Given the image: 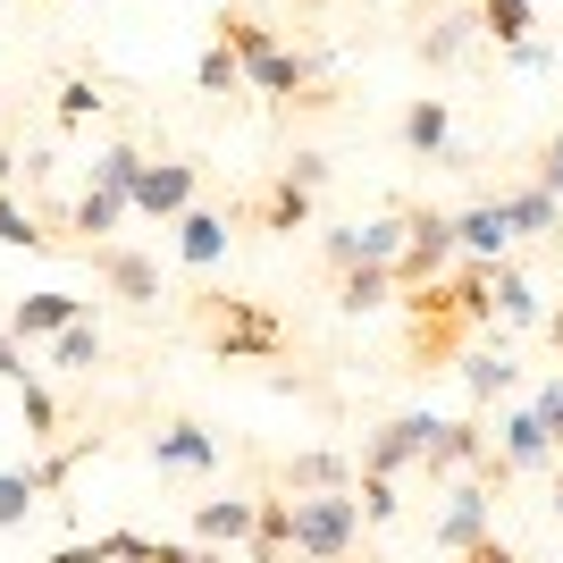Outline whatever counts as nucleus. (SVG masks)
I'll return each mask as SVG.
<instances>
[{
    "label": "nucleus",
    "mask_w": 563,
    "mask_h": 563,
    "mask_svg": "<svg viewBox=\"0 0 563 563\" xmlns=\"http://www.w3.org/2000/svg\"><path fill=\"white\" fill-rule=\"evenodd\" d=\"M194 320H202V336H211L219 362H278L286 353V320L261 311L253 295H202Z\"/></svg>",
    "instance_id": "1"
},
{
    "label": "nucleus",
    "mask_w": 563,
    "mask_h": 563,
    "mask_svg": "<svg viewBox=\"0 0 563 563\" xmlns=\"http://www.w3.org/2000/svg\"><path fill=\"white\" fill-rule=\"evenodd\" d=\"M404 303H412V371H438V362H454V345H463L471 329H488L479 311L463 303V278H429V286H404Z\"/></svg>",
    "instance_id": "2"
},
{
    "label": "nucleus",
    "mask_w": 563,
    "mask_h": 563,
    "mask_svg": "<svg viewBox=\"0 0 563 563\" xmlns=\"http://www.w3.org/2000/svg\"><path fill=\"white\" fill-rule=\"evenodd\" d=\"M295 505V555L311 563H353L362 547V505L345 488H320V496H286Z\"/></svg>",
    "instance_id": "3"
},
{
    "label": "nucleus",
    "mask_w": 563,
    "mask_h": 563,
    "mask_svg": "<svg viewBox=\"0 0 563 563\" xmlns=\"http://www.w3.org/2000/svg\"><path fill=\"white\" fill-rule=\"evenodd\" d=\"M446 261H454V211L404 202V261H396V286H429Z\"/></svg>",
    "instance_id": "4"
},
{
    "label": "nucleus",
    "mask_w": 563,
    "mask_h": 563,
    "mask_svg": "<svg viewBox=\"0 0 563 563\" xmlns=\"http://www.w3.org/2000/svg\"><path fill=\"white\" fill-rule=\"evenodd\" d=\"M429 438H438V412H396V421L371 429V446H362V471L371 479H396V471H412L429 454Z\"/></svg>",
    "instance_id": "5"
},
{
    "label": "nucleus",
    "mask_w": 563,
    "mask_h": 563,
    "mask_svg": "<svg viewBox=\"0 0 563 563\" xmlns=\"http://www.w3.org/2000/svg\"><path fill=\"white\" fill-rule=\"evenodd\" d=\"M194 186H202V168H194V161H143L135 211L143 219H186L194 211Z\"/></svg>",
    "instance_id": "6"
},
{
    "label": "nucleus",
    "mask_w": 563,
    "mask_h": 563,
    "mask_svg": "<svg viewBox=\"0 0 563 563\" xmlns=\"http://www.w3.org/2000/svg\"><path fill=\"white\" fill-rule=\"evenodd\" d=\"M488 463V421H438V438H429L421 471L429 479H463V471Z\"/></svg>",
    "instance_id": "7"
},
{
    "label": "nucleus",
    "mask_w": 563,
    "mask_h": 563,
    "mask_svg": "<svg viewBox=\"0 0 563 563\" xmlns=\"http://www.w3.org/2000/svg\"><path fill=\"white\" fill-rule=\"evenodd\" d=\"M253 521L261 496H211V505H194V547H253Z\"/></svg>",
    "instance_id": "8"
},
{
    "label": "nucleus",
    "mask_w": 563,
    "mask_h": 563,
    "mask_svg": "<svg viewBox=\"0 0 563 563\" xmlns=\"http://www.w3.org/2000/svg\"><path fill=\"white\" fill-rule=\"evenodd\" d=\"M505 244H514L505 194H496V202H471V211H454V253H463V261H505Z\"/></svg>",
    "instance_id": "9"
},
{
    "label": "nucleus",
    "mask_w": 563,
    "mask_h": 563,
    "mask_svg": "<svg viewBox=\"0 0 563 563\" xmlns=\"http://www.w3.org/2000/svg\"><path fill=\"white\" fill-rule=\"evenodd\" d=\"M76 320H85V303H76V295H18L9 336H18V345H51V336L76 329Z\"/></svg>",
    "instance_id": "10"
},
{
    "label": "nucleus",
    "mask_w": 563,
    "mask_h": 563,
    "mask_svg": "<svg viewBox=\"0 0 563 563\" xmlns=\"http://www.w3.org/2000/svg\"><path fill=\"white\" fill-rule=\"evenodd\" d=\"M479 539H488V488H479V479H454V505L438 514V547H446V555H471Z\"/></svg>",
    "instance_id": "11"
},
{
    "label": "nucleus",
    "mask_w": 563,
    "mask_h": 563,
    "mask_svg": "<svg viewBox=\"0 0 563 563\" xmlns=\"http://www.w3.org/2000/svg\"><path fill=\"white\" fill-rule=\"evenodd\" d=\"M152 463H161V471H211L219 438L202 421H168V429H152Z\"/></svg>",
    "instance_id": "12"
},
{
    "label": "nucleus",
    "mask_w": 563,
    "mask_h": 563,
    "mask_svg": "<svg viewBox=\"0 0 563 563\" xmlns=\"http://www.w3.org/2000/svg\"><path fill=\"white\" fill-rule=\"evenodd\" d=\"M404 152H421V161H446L454 152V110L438 93H421L412 110H404Z\"/></svg>",
    "instance_id": "13"
},
{
    "label": "nucleus",
    "mask_w": 563,
    "mask_h": 563,
    "mask_svg": "<svg viewBox=\"0 0 563 563\" xmlns=\"http://www.w3.org/2000/svg\"><path fill=\"white\" fill-rule=\"evenodd\" d=\"M93 269L126 295V303H152V295H161V269H152L143 253H126V244H93Z\"/></svg>",
    "instance_id": "14"
},
{
    "label": "nucleus",
    "mask_w": 563,
    "mask_h": 563,
    "mask_svg": "<svg viewBox=\"0 0 563 563\" xmlns=\"http://www.w3.org/2000/svg\"><path fill=\"white\" fill-rule=\"evenodd\" d=\"M177 261H186V269H219V261H228V219L219 211H186L177 219Z\"/></svg>",
    "instance_id": "15"
},
{
    "label": "nucleus",
    "mask_w": 563,
    "mask_h": 563,
    "mask_svg": "<svg viewBox=\"0 0 563 563\" xmlns=\"http://www.w3.org/2000/svg\"><path fill=\"white\" fill-rule=\"evenodd\" d=\"M404 286H396V269H378V261H362V269H345V278H336V311H353V320H362V311H378V303H396Z\"/></svg>",
    "instance_id": "16"
},
{
    "label": "nucleus",
    "mask_w": 563,
    "mask_h": 563,
    "mask_svg": "<svg viewBox=\"0 0 563 563\" xmlns=\"http://www.w3.org/2000/svg\"><path fill=\"white\" fill-rule=\"evenodd\" d=\"M126 211H135L126 194H110V186H85V194H76V211H68V228H85V244H110V228H118Z\"/></svg>",
    "instance_id": "17"
},
{
    "label": "nucleus",
    "mask_w": 563,
    "mask_h": 563,
    "mask_svg": "<svg viewBox=\"0 0 563 563\" xmlns=\"http://www.w3.org/2000/svg\"><path fill=\"white\" fill-rule=\"evenodd\" d=\"M471 34H488V25H479V9H454V18H438V25L421 34V59H429V68H446V59H463V51H471Z\"/></svg>",
    "instance_id": "18"
},
{
    "label": "nucleus",
    "mask_w": 563,
    "mask_h": 563,
    "mask_svg": "<svg viewBox=\"0 0 563 563\" xmlns=\"http://www.w3.org/2000/svg\"><path fill=\"white\" fill-rule=\"evenodd\" d=\"M286 547H295V505H286V496H261V521H253V547H244V555L278 563Z\"/></svg>",
    "instance_id": "19"
},
{
    "label": "nucleus",
    "mask_w": 563,
    "mask_h": 563,
    "mask_svg": "<svg viewBox=\"0 0 563 563\" xmlns=\"http://www.w3.org/2000/svg\"><path fill=\"white\" fill-rule=\"evenodd\" d=\"M496 454H505L514 471H539L547 454H555V438H547L539 412H514V421H505V446H496Z\"/></svg>",
    "instance_id": "20"
},
{
    "label": "nucleus",
    "mask_w": 563,
    "mask_h": 563,
    "mask_svg": "<svg viewBox=\"0 0 563 563\" xmlns=\"http://www.w3.org/2000/svg\"><path fill=\"white\" fill-rule=\"evenodd\" d=\"M505 219H514V235H555L563 228V202L547 186H521V194H505Z\"/></svg>",
    "instance_id": "21"
},
{
    "label": "nucleus",
    "mask_w": 563,
    "mask_h": 563,
    "mask_svg": "<svg viewBox=\"0 0 563 563\" xmlns=\"http://www.w3.org/2000/svg\"><path fill=\"white\" fill-rule=\"evenodd\" d=\"M345 479H353V463H345V454H329V446H311V454H295V463H286V488H303V496L345 488Z\"/></svg>",
    "instance_id": "22"
},
{
    "label": "nucleus",
    "mask_w": 563,
    "mask_h": 563,
    "mask_svg": "<svg viewBox=\"0 0 563 563\" xmlns=\"http://www.w3.org/2000/svg\"><path fill=\"white\" fill-rule=\"evenodd\" d=\"M303 219H311V194L295 186V177H278V186L261 194V228H278V235H295V228H303Z\"/></svg>",
    "instance_id": "23"
},
{
    "label": "nucleus",
    "mask_w": 563,
    "mask_h": 563,
    "mask_svg": "<svg viewBox=\"0 0 563 563\" xmlns=\"http://www.w3.org/2000/svg\"><path fill=\"white\" fill-rule=\"evenodd\" d=\"M488 286H496V311H505V320H539V295H530V278H521L514 261H496Z\"/></svg>",
    "instance_id": "24"
},
{
    "label": "nucleus",
    "mask_w": 563,
    "mask_h": 563,
    "mask_svg": "<svg viewBox=\"0 0 563 563\" xmlns=\"http://www.w3.org/2000/svg\"><path fill=\"white\" fill-rule=\"evenodd\" d=\"M51 362H59V371H93V362H101V329H93V320L59 329V336H51Z\"/></svg>",
    "instance_id": "25"
},
{
    "label": "nucleus",
    "mask_w": 563,
    "mask_h": 563,
    "mask_svg": "<svg viewBox=\"0 0 563 563\" xmlns=\"http://www.w3.org/2000/svg\"><path fill=\"white\" fill-rule=\"evenodd\" d=\"M135 177H143V152H135V143H110V152L93 161V186L126 194V202H135Z\"/></svg>",
    "instance_id": "26"
},
{
    "label": "nucleus",
    "mask_w": 563,
    "mask_h": 563,
    "mask_svg": "<svg viewBox=\"0 0 563 563\" xmlns=\"http://www.w3.org/2000/svg\"><path fill=\"white\" fill-rule=\"evenodd\" d=\"M34 496H43V471H0V530H18L34 514Z\"/></svg>",
    "instance_id": "27"
},
{
    "label": "nucleus",
    "mask_w": 563,
    "mask_h": 563,
    "mask_svg": "<svg viewBox=\"0 0 563 563\" xmlns=\"http://www.w3.org/2000/svg\"><path fill=\"white\" fill-rule=\"evenodd\" d=\"M362 261H378V269H396V261H404V211H387V219L362 228ZM362 261H353V269H362Z\"/></svg>",
    "instance_id": "28"
},
{
    "label": "nucleus",
    "mask_w": 563,
    "mask_h": 563,
    "mask_svg": "<svg viewBox=\"0 0 563 563\" xmlns=\"http://www.w3.org/2000/svg\"><path fill=\"white\" fill-rule=\"evenodd\" d=\"M463 387H471V404L505 396V387H514V362H505V353H471V362H463Z\"/></svg>",
    "instance_id": "29"
},
{
    "label": "nucleus",
    "mask_w": 563,
    "mask_h": 563,
    "mask_svg": "<svg viewBox=\"0 0 563 563\" xmlns=\"http://www.w3.org/2000/svg\"><path fill=\"white\" fill-rule=\"evenodd\" d=\"M479 25H488L496 43L514 51V43H530V0H479Z\"/></svg>",
    "instance_id": "30"
},
{
    "label": "nucleus",
    "mask_w": 563,
    "mask_h": 563,
    "mask_svg": "<svg viewBox=\"0 0 563 563\" xmlns=\"http://www.w3.org/2000/svg\"><path fill=\"white\" fill-rule=\"evenodd\" d=\"M194 85H202V93H235V85H244V59H235L228 43H211L194 59Z\"/></svg>",
    "instance_id": "31"
},
{
    "label": "nucleus",
    "mask_w": 563,
    "mask_h": 563,
    "mask_svg": "<svg viewBox=\"0 0 563 563\" xmlns=\"http://www.w3.org/2000/svg\"><path fill=\"white\" fill-rule=\"evenodd\" d=\"M18 404H25V438H51V429H59V404H51L43 378H18Z\"/></svg>",
    "instance_id": "32"
},
{
    "label": "nucleus",
    "mask_w": 563,
    "mask_h": 563,
    "mask_svg": "<svg viewBox=\"0 0 563 563\" xmlns=\"http://www.w3.org/2000/svg\"><path fill=\"white\" fill-rule=\"evenodd\" d=\"M0 244H25V253H43V228H34V211H25L18 194H0Z\"/></svg>",
    "instance_id": "33"
},
{
    "label": "nucleus",
    "mask_w": 563,
    "mask_h": 563,
    "mask_svg": "<svg viewBox=\"0 0 563 563\" xmlns=\"http://www.w3.org/2000/svg\"><path fill=\"white\" fill-rule=\"evenodd\" d=\"M320 253H329V269L345 278L353 261H362V228H329V235H320Z\"/></svg>",
    "instance_id": "34"
},
{
    "label": "nucleus",
    "mask_w": 563,
    "mask_h": 563,
    "mask_svg": "<svg viewBox=\"0 0 563 563\" xmlns=\"http://www.w3.org/2000/svg\"><path fill=\"white\" fill-rule=\"evenodd\" d=\"M530 412H539V421H547V438H555V446H563V371L547 378L539 396H530Z\"/></svg>",
    "instance_id": "35"
},
{
    "label": "nucleus",
    "mask_w": 563,
    "mask_h": 563,
    "mask_svg": "<svg viewBox=\"0 0 563 563\" xmlns=\"http://www.w3.org/2000/svg\"><path fill=\"white\" fill-rule=\"evenodd\" d=\"M143 563H228L219 547H168V539H143Z\"/></svg>",
    "instance_id": "36"
},
{
    "label": "nucleus",
    "mask_w": 563,
    "mask_h": 563,
    "mask_svg": "<svg viewBox=\"0 0 563 563\" xmlns=\"http://www.w3.org/2000/svg\"><path fill=\"white\" fill-rule=\"evenodd\" d=\"M396 505H404L396 479H371V471H362V514H371V521H396Z\"/></svg>",
    "instance_id": "37"
},
{
    "label": "nucleus",
    "mask_w": 563,
    "mask_h": 563,
    "mask_svg": "<svg viewBox=\"0 0 563 563\" xmlns=\"http://www.w3.org/2000/svg\"><path fill=\"white\" fill-rule=\"evenodd\" d=\"M93 110H101V93L85 85V76H68V85H59V118L76 126V118H93Z\"/></svg>",
    "instance_id": "38"
},
{
    "label": "nucleus",
    "mask_w": 563,
    "mask_h": 563,
    "mask_svg": "<svg viewBox=\"0 0 563 563\" xmlns=\"http://www.w3.org/2000/svg\"><path fill=\"white\" fill-rule=\"evenodd\" d=\"M539 186L563 202V135H547V143H539Z\"/></svg>",
    "instance_id": "39"
},
{
    "label": "nucleus",
    "mask_w": 563,
    "mask_h": 563,
    "mask_svg": "<svg viewBox=\"0 0 563 563\" xmlns=\"http://www.w3.org/2000/svg\"><path fill=\"white\" fill-rule=\"evenodd\" d=\"M286 177H295L303 194H320V186H329V161H320V152H295V161H286Z\"/></svg>",
    "instance_id": "40"
},
{
    "label": "nucleus",
    "mask_w": 563,
    "mask_h": 563,
    "mask_svg": "<svg viewBox=\"0 0 563 563\" xmlns=\"http://www.w3.org/2000/svg\"><path fill=\"white\" fill-rule=\"evenodd\" d=\"M0 378H9V387H18V378H34V362H25V345L9 329H0Z\"/></svg>",
    "instance_id": "41"
},
{
    "label": "nucleus",
    "mask_w": 563,
    "mask_h": 563,
    "mask_svg": "<svg viewBox=\"0 0 563 563\" xmlns=\"http://www.w3.org/2000/svg\"><path fill=\"white\" fill-rule=\"evenodd\" d=\"M51 563H110V547H101V539H93V547L76 539V547H59V555H51Z\"/></svg>",
    "instance_id": "42"
},
{
    "label": "nucleus",
    "mask_w": 563,
    "mask_h": 563,
    "mask_svg": "<svg viewBox=\"0 0 563 563\" xmlns=\"http://www.w3.org/2000/svg\"><path fill=\"white\" fill-rule=\"evenodd\" d=\"M463 563H521V555H514V547H505V539H479V547H471Z\"/></svg>",
    "instance_id": "43"
},
{
    "label": "nucleus",
    "mask_w": 563,
    "mask_h": 563,
    "mask_svg": "<svg viewBox=\"0 0 563 563\" xmlns=\"http://www.w3.org/2000/svg\"><path fill=\"white\" fill-rule=\"evenodd\" d=\"M547 345H555V362H563V311H555V320H547Z\"/></svg>",
    "instance_id": "44"
},
{
    "label": "nucleus",
    "mask_w": 563,
    "mask_h": 563,
    "mask_svg": "<svg viewBox=\"0 0 563 563\" xmlns=\"http://www.w3.org/2000/svg\"><path fill=\"white\" fill-rule=\"evenodd\" d=\"M555 521H563V479H555Z\"/></svg>",
    "instance_id": "45"
},
{
    "label": "nucleus",
    "mask_w": 563,
    "mask_h": 563,
    "mask_svg": "<svg viewBox=\"0 0 563 563\" xmlns=\"http://www.w3.org/2000/svg\"><path fill=\"white\" fill-rule=\"evenodd\" d=\"M421 9H429V0H421Z\"/></svg>",
    "instance_id": "46"
}]
</instances>
